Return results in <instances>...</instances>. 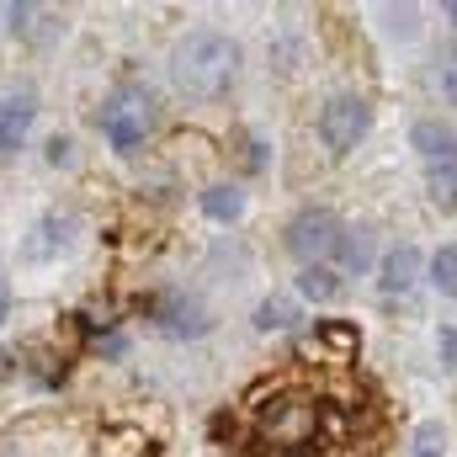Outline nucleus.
Here are the masks:
<instances>
[{
    "label": "nucleus",
    "instance_id": "1",
    "mask_svg": "<svg viewBox=\"0 0 457 457\" xmlns=\"http://www.w3.org/2000/svg\"><path fill=\"white\" fill-rule=\"evenodd\" d=\"M239 80V43L228 32H187L170 48V86L192 102H219Z\"/></svg>",
    "mask_w": 457,
    "mask_h": 457
},
{
    "label": "nucleus",
    "instance_id": "2",
    "mask_svg": "<svg viewBox=\"0 0 457 457\" xmlns=\"http://www.w3.org/2000/svg\"><path fill=\"white\" fill-rule=\"evenodd\" d=\"M154 122H160V102H154V91L149 86H117L112 96L102 102V112H96V128H102V138L112 144L117 154H133L149 133H154Z\"/></svg>",
    "mask_w": 457,
    "mask_h": 457
},
{
    "label": "nucleus",
    "instance_id": "3",
    "mask_svg": "<svg viewBox=\"0 0 457 457\" xmlns=\"http://www.w3.org/2000/svg\"><path fill=\"white\" fill-rule=\"evenodd\" d=\"M320 144H325V154H336L345 160L367 133H372V102L361 96V91H336L325 107H320Z\"/></svg>",
    "mask_w": 457,
    "mask_h": 457
},
{
    "label": "nucleus",
    "instance_id": "4",
    "mask_svg": "<svg viewBox=\"0 0 457 457\" xmlns=\"http://www.w3.org/2000/svg\"><path fill=\"white\" fill-rule=\"evenodd\" d=\"M336 245H341V219H336L330 208H303V213L287 224V250H293L303 266L330 261Z\"/></svg>",
    "mask_w": 457,
    "mask_h": 457
},
{
    "label": "nucleus",
    "instance_id": "5",
    "mask_svg": "<svg viewBox=\"0 0 457 457\" xmlns=\"http://www.w3.org/2000/svg\"><path fill=\"white\" fill-rule=\"evenodd\" d=\"M420 277H426V255H420V245L399 239V245L383 250V261H378V287H383V298H410V293L420 287Z\"/></svg>",
    "mask_w": 457,
    "mask_h": 457
},
{
    "label": "nucleus",
    "instance_id": "6",
    "mask_svg": "<svg viewBox=\"0 0 457 457\" xmlns=\"http://www.w3.org/2000/svg\"><path fill=\"white\" fill-rule=\"evenodd\" d=\"M70 245H75V213H70V208H54V213H43V219L32 224V234L21 239V261L48 266V261H59Z\"/></svg>",
    "mask_w": 457,
    "mask_h": 457
},
{
    "label": "nucleus",
    "instance_id": "7",
    "mask_svg": "<svg viewBox=\"0 0 457 457\" xmlns=\"http://www.w3.org/2000/svg\"><path fill=\"white\" fill-rule=\"evenodd\" d=\"M149 320H154V330L160 336H170V341H192V336H208V309L197 303V298H181V293H170V298H160L154 309H149Z\"/></svg>",
    "mask_w": 457,
    "mask_h": 457
},
{
    "label": "nucleus",
    "instance_id": "8",
    "mask_svg": "<svg viewBox=\"0 0 457 457\" xmlns=\"http://www.w3.org/2000/svg\"><path fill=\"white\" fill-rule=\"evenodd\" d=\"M32 122H37V91H27V86L0 91V154L21 149L27 133H32Z\"/></svg>",
    "mask_w": 457,
    "mask_h": 457
},
{
    "label": "nucleus",
    "instance_id": "9",
    "mask_svg": "<svg viewBox=\"0 0 457 457\" xmlns=\"http://www.w3.org/2000/svg\"><path fill=\"white\" fill-rule=\"evenodd\" d=\"M410 149L420 154V165H457V128L442 117H420L410 128Z\"/></svg>",
    "mask_w": 457,
    "mask_h": 457
},
{
    "label": "nucleus",
    "instance_id": "10",
    "mask_svg": "<svg viewBox=\"0 0 457 457\" xmlns=\"http://www.w3.org/2000/svg\"><path fill=\"white\" fill-rule=\"evenodd\" d=\"M5 27H11V37L43 48V43L59 37L64 21H59V11H48V5H5Z\"/></svg>",
    "mask_w": 457,
    "mask_h": 457
},
{
    "label": "nucleus",
    "instance_id": "11",
    "mask_svg": "<svg viewBox=\"0 0 457 457\" xmlns=\"http://www.w3.org/2000/svg\"><path fill=\"white\" fill-rule=\"evenodd\" d=\"M330 266H336L341 277H361V271L372 266V234H367V228H341V245H336Z\"/></svg>",
    "mask_w": 457,
    "mask_h": 457
},
{
    "label": "nucleus",
    "instance_id": "12",
    "mask_svg": "<svg viewBox=\"0 0 457 457\" xmlns=\"http://www.w3.org/2000/svg\"><path fill=\"white\" fill-rule=\"evenodd\" d=\"M341 271L330 266V261H320V266H298V293L309 298V303H336L341 298Z\"/></svg>",
    "mask_w": 457,
    "mask_h": 457
},
{
    "label": "nucleus",
    "instance_id": "13",
    "mask_svg": "<svg viewBox=\"0 0 457 457\" xmlns=\"http://www.w3.org/2000/svg\"><path fill=\"white\" fill-rule=\"evenodd\" d=\"M293 325H298V303H293V298L271 293V298L255 303V330H261V336H287Z\"/></svg>",
    "mask_w": 457,
    "mask_h": 457
},
{
    "label": "nucleus",
    "instance_id": "14",
    "mask_svg": "<svg viewBox=\"0 0 457 457\" xmlns=\"http://www.w3.org/2000/svg\"><path fill=\"white\" fill-rule=\"evenodd\" d=\"M203 213L219 219V224H234V219L245 213V192H239L234 181H213V187L203 192Z\"/></svg>",
    "mask_w": 457,
    "mask_h": 457
},
{
    "label": "nucleus",
    "instance_id": "15",
    "mask_svg": "<svg viewBox=\"0 0 457 457\" xmlns=\"http://www.w3.org/2000/svg\"><path fill=\"white\" fill-rule=\"evenodd\" d=\"M447 447H453L447 426H442V420H420V426L410 431V453L404 457H447Z\"/></svg>",
    "mask_w": 457,
    "mask_h": 457
},
{
    "label": "nucleus",
    "instance_id": "16",
    "mask_svg": "<svg viewBox=\"0 0 457 457\" xmlns=\"http://www.w3.org/2000/svg\"><path fill=\"white\" fill-rule=\"evenodd\" d=\"M426 282H431L442 298H457V245H442V250L426 261Z\"/></svg>",
    "mask_w": 457,
    "mask_h": 457
},
{
    "label": "nucleus",
    "instance_id": "17",
    "mask_svg": "<svg viewBox=\"0 0 457 457\" xmlns=\"http://www.w3.org/2000/svg\"><path fill=\"white\" fill-rule=\"evenodd\" d=\"M426 197L442 213H453L457 208V165H426Z\"/></svg>",
    "mask_w": 457,
    "mask_h": 457
},
{
    "label": "nucleus",
    "instance_id": "18",
    "mask_svg": "<svg viewBox=\"0 0 457 457\" xmlns=\"http://www.w3.org/2000/svg\"><path fill=\"white\" fill-rule=\"evenodd\" d=\"M436 356H442L447 372H457V320H447V325L436 330Z\"/></svg>",
    "mask_w": 457,
    "mask_h": 457
},
{
    "label": "nucleus",
    "instance_id": "19",
    "mask_svg": "<svg viewBox=\"0 0 457 457\" xmlns=\"http://www.w3.org/2000/svg\"><path fill=\"white\" fill-rule=\"evenodd\" d=\"M436 86H442V96H447V107H457V48H453V54H442V70H436Z\"/></svg>",
    "mask_w": 457,
    "mask_h": 457
},
{
    "label": "nucleus",
    "instance_id": "20",
    "mask_svg": "<svg viewBox=\"0 0 457 457\" xmlns=\"http://www.w3.org/2000/svg\"><path fill=\"white\" fill-rule=\"evenodd\" d=\"M388 16H394V27H388V32H399V37H415V11H410V5H404V11H388Z\"/></svg>",
    "mask_w": 457,
    "mask_h": 457
},
{
    "label": "nucleus",
    "instance_id": "21",
    "mask_svg": "<svg viewBox=\"0 0 457 457\" xmlns=\"http://www.w3.org/2000/svg\"><path fill=\"white\" fill-rule=\"evenodd\" d=\"M48 165H70V138H48Z\"/></svg>",
    "mask_w": 457,
    "mask_h": 457
},
{
    "label": "nucleus",
    "instance_id": "22",
    "mask_svg": "<svg viewBox=\"0 0 457 457\" xmlns=\"http://www.w3.org/2000/svg\"><path fill=\"white\" fill-rule=\"evenodd\" d=\"M5 309H11V287H5V277H0V320H5Z\"/></svg>",
    "mask_w": 457,
    "mask_h": 457
},
{
    "label": "nucleus",
    "instance_id": "23",
    "mask_svg": "<svg viewBox=\"0 0 457 457\" xmlns=\"http://www.w3.org/2000/svg\"><path fill=\"white\" fill-rule=\"evenodd\" d=\"M442 16L453 21V32H457V0H447V5H442Z\"/></svg>",
    "mask_w": 457,
    "mask_h": 457
}]
</instances>
